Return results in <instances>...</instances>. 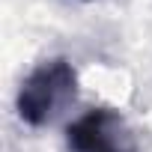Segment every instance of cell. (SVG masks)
Here are the masks:
<instances>
[{
	"instance_id": "1",
	"label": "cell",
	"mask_w": 152,
	"mask_h": 152,
	"mask_svg": "<svg viewBox=\"0 0 152 152\" xmlns=\"http://www.w3.org/2000/svg\"><path fill=\"white\" fill-rule=\"evenodd\" d=\"M75 90H78V75H75L72 63L63 57L45 60L18 87L15 96L18 116L27 125H45L69 99H75Z\"/></svg>"
},
{
	"instance_id": "2",
	"label": "cell",
	"mask_w": 152,
	"mask_h": 152,
	"mask_svg": "<svg viewBox=\"0 0 152 152\" xmlns=\"http://www.w3.org/2000/svg\"><path fill=\"white\" fill-rule=\"evenodd\" d=\"M66 140L72 152H137L128 122L110 107L81 113L66 128Z\"/></svg>"
}]
</instances>
